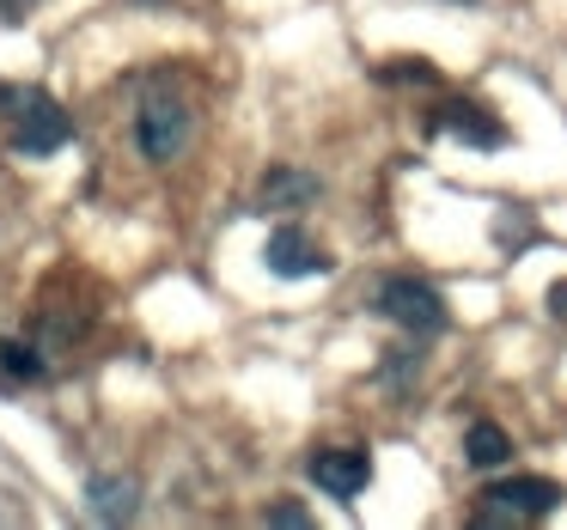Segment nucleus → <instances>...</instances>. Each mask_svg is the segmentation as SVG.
Listing matches in <instances>:
<instances>
[{
	"label": "nucleus",
	"mask_w": 567,
	"mask_h": 530,
	"mask_svg": "<svg viewBox=\"0 0 567 530\" xmlns=\"http://www.w3.org/2000/svg\"><path fill=\"white\" fill-rule=\"evenodd\" d=\"M0 366L13 372V378H43V360L25 342H0Z\"/></svg>",
	"instance_id": "obj_11"
},
{
	"label": "nucleus",
	"mask_w": 567,
	"mask_h": 530,
	"mask_svg": "<svg viewBox=\"0 0 567 530\" xmlns=\"http://www.w3.org/2000/svg\"><path fill=\"white\" fill-rule=\"evenodd\" d=\"M262 262H269V274H281V281H299V274L330 269V257H318V250L306 245V232H293V226H281V232L262 245Z\"/></svg>",
	"instance_id": "obj_6"
},
{
	"label": "nucleus",
	"mask_w": 567,
	"mask_h": 530,
	"mask_svg": "<svg viewBox=\"0 0 567 530\" xmlns=\"http://www.w3.org/2000/svg\"><path fill=\"white\" fill-rule=\"evenodd\" d=\"M549 311H555V318H567V287H561V281L549 287Z\"/></svg>",
	"instance_id": "obj_13"
},
{
	"label": "nucleus",
	"mask_w": 567,
	"mask_h": 530,
	"mask_svg": "<svg viewBox=\"0 0 567 530\" xmlns=\"http://www.w3.org/2000/svg\"><path fill=\"white\" fill-rule=\"evenodd\" d=\"M379 311H384V318H396L403 330H415V335H440V330H445V299L433 293V287L409 281V274H396V281H384V293H379Z\"/></svg>",
	"instance_id": "obj_3"
},
{
	"label": "nucleus",
	"mask_w": 567,
	"mask_h": 530,
	"mask_svg": "<svg viewBox=\"0 0 567 530\" xmlns=\"http://www.w3.org/2000/svg\"><path fill=\"white\" fill-rule=\"evenodd\" d=\"M269 524H306V506H275Z\"/></svg>",
	"instance_id": "obj_12"
},
{
	"label": "nucleus",
	"mask_w": 567,
	"mask_h": 530,
	"mask_svg": "<svg viewBox=\"0 0 567 530\" xmlns=\"http://www.w3.org/2000/svg\"><path fill=\"white\" fill-rule=\"evenodd\" d=\"M482 518H549L555 512V500H561V488L555 481H543V476H513V481H501V488H488L482 493Z\"/></svg>",
	"instance_id": "obj_4"
},
{
	"label": "nucleus",
	"mask_w": 567,
	"mask_h": 530,
	"mask_svg": "<svg viewBox=\"0 0 567 530\" xmlns=\"http://www.w3.org/2000/svg\"><path fill=\"white\" fill-rule=\"evenodd\" d=\"M445 123H452L464 141H476V147H501V128H494V123H482V116L470 111V104H452V116H445Z\"/></svg>",
	"instance_id": "obj_10"
},
{
	"label": "nucleus",
	"mask_w": 567,
	"mask_h": 530,
	"mask_svg": "<svg viewBox=\"0 0 567 530\" xmlns=\"http://www.w3.org/2000/svg\"><path fill=\"white\" fill-rule=\"evenodd\" d=\"M311 481H318L330 500H354V493L372 481V457L354 451V445H330V451L311 457Z\"/></svg>",
	"instance_id": "obj_5"
},
{
	"label": "nucleus",
	"mask_w": 567,
	"mask_h": 530,
	"mask_svg": "<svg viewBox=\"0 0 567 530\" xmlns=\"http://www.w3.org/2000/svg\"><path fill=\"white\" fill-rule=\"evenodd\" d=\"M0 111L13 116V147L25 153V159H50L55 147L74 141V123H68V111L50 98V92L0 86Z\"/></svg>",
	"instance_id": "obj_1"
},
{
	"label": "nucleus",
	"mask_w": 567,
	"mask_h": 530,
	"mask_svg": "<svg viewBox=\"0 0 567 530\" xmlns=\"http://www.w3.org/2000/svg\"><path fill=\"white\" fill-rule=\"evenodd\" d=\"M86 500H92V518H104V524H128L135 518V481H116V476H92V488H86Z\"/></svg>",
	"instance_id": "obj_7"
},
{
	"label": "nucleus",
	"mask_w": 567,
	"mask_h": 530,
	"mask_svg": "<svg viewBox=\"0 0 567 530\" xmlns=\"http://www.w3.org/2000/svg\"><path fill=\"white\" fill-rule=\"evenodd\" d=\"M464 451H470V464L494 469V464H506V451H513V445H506V433L494 427V420H476V427H470V439H464Z\"/></svg>",
	"instance_id": "obj_9"
},
{
	"label": "nucleus",
	"mask_w": 567,
	"mask_h": 530,
	"mask_svg": "<svg viewBox=\"0 0 567 530\" xmlns=\"http://www.w3.org/2000/svg\"><path fill=\"white\" fill-rule=\"evenodd\" d=\"M189 135H196V116H189V104L177 98H147L135 116V147L147 153L153 165H172L177 153L189 147Z\"/></svg>",
	"instance_id": "obj_2"
},
{
	"label": "nucleus",
	"mask_w": 567,
	"mask_h": 530,
	"mask_svg": "<svg viewBox=\"0 0 567 530\" xmlns=\"http://www.w3.org/2000/svg\"><path fill=\"white\" fill-rule=\"evenodd\" d=\"M318 196V177L306 172H269L262 177V208H299V201Z\"/></svg>",
	"instance_id": "obj_8"
}]
</instances>
